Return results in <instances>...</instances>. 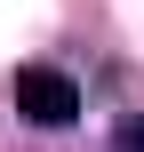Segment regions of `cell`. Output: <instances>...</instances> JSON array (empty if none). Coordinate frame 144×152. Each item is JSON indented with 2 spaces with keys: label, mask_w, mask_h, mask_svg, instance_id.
Instances as JSON below:
<instances>
[{
  "label": "cell",
  "mask_w": 144,
  "mask_h": 152,
  "mask_svg": "<svg viewBox=\"0 0 144 152\" xmlns=\"http://www.w3.org/2000/svg\"><path fill=\"white\" fill-rule=\"evenodd\" d=\"M8 96H16V120L40 128V136H64V128L80 120V80H72L64 64H24V72L8 80Z\"/></svg>",
  "instance_id": "cell-1"
},
{
  "label": "cell",
  "mask_w": 144,
  "mask_h": 152,
  "mask_svg": "<svg viewBox=\"0 0 144 152\" xmlns=\"http://www.w3.org/2000/svg\"><path fill=\"white\" fill-rule=\"evenodd\" d=\"M112 152H144V112H128V120L112 128Z\"/></svg>",
  "instance_id": "cell-2"
}]
</instances>
